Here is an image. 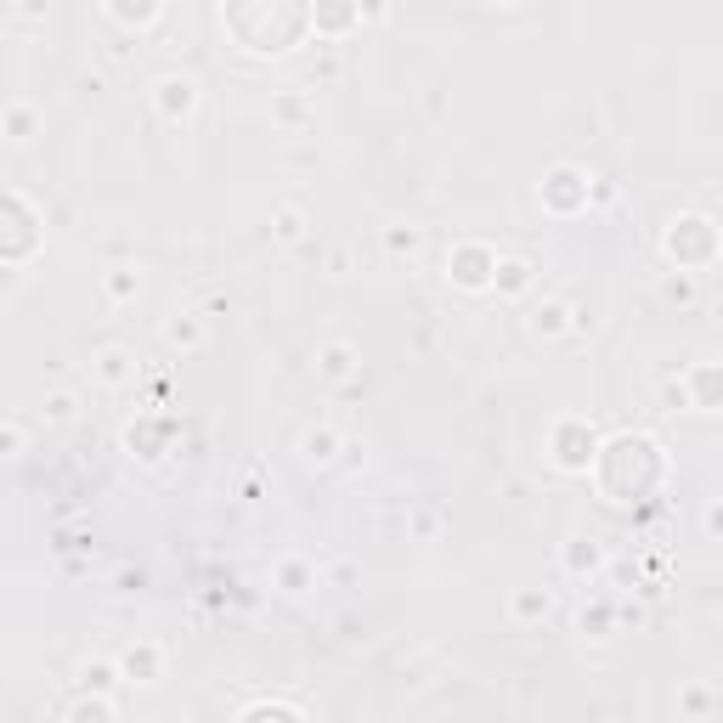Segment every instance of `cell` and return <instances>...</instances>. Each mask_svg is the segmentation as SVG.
I'll return each mask as SVG.
<instances>
[{
    "instance_id": "6da1fadb",
    "label": "cell",
    "mask_w": 723,
    "mask_h": 723,
    "mask_svg": "<svg viewBox=\"0 0 723 723\" xmlns=\"http://www.w3.org/2000/svg\"><path fill=\"white\" fill-rule=\"evenodd\" d=\"M221 23L237 34L249 57H288L311 34V12L300 7H226Z\"/></svg>"
},
{
    "instance_id": "7a4b0ae2",
    "label": "cell",
    "mask_w": 723,
    "mask_h": 723,
    "mask_svg": "<svg viewBox=\"0 0 723 723\" xmlns=\"http://www.w3.org/2000/svg\"><path fill=\"white\" fill-rule=\"evenodd\" d=\"M40 249H45V215L29 204L23 187H7V199H0V261L18 272Z\"/></svg>"
},
{
    "instance_id": "3957f363",
    "label": "cell",
    "mask_w": 723,
    "mask_h": 723,
    "mask_svg": "<svg viewBox=\"0 0 723 723\" xmlns=\"http://www.w3.org/2000/svg\"><path fill=\"white\" fill-rule=\"evenodd\" d=\"M661 249H667V261H672V272H706L712 261H717V221L712 215H672L667 221V232H661Z\"/></svg>"
},
{
    "instance_id": "277c9868",
    "label": "cell",
    "mask_w": 723,
    "mask_h": 723,
    "mask_svg": "<svg viewBox=\"0 0 723 723\" xmlns=\"http://www.w3.org/2000/svg\"><path fill=\"white\" fill-rule=\"evenodd\" d=\"M549 464L565 469V475H588L599 464V429L583 413L554 418V429H549Z\"/></svg>"
},
{
    "instance_id": "5b68a950",
    "label": "cell",
    "mask_w": 723,
    "mask_h": 723,
    "mask_svg": "<svg viewBox=\"0 0 723 723\" xmlns=\"http://www.w3.org/2000/svg\"><path fill=\"white\" fill-rule=\"evenodd\" d=\"M498 249L492 244H475V237H464V244L447 249V283L464 288V295H487V288L498 283Z\"/></svg>"
},
{
    "instance_id": "8992f818",
    "label": "cell",
    "mask_w": 723,
    "mask_h": 723,
    "mask_svg": "<svg viewBox=\"0 0 723 723\" xmlns=\"http://www.w3.org/2000/svg\"><path fill=\"white\" fill-rule=\"evenodd\" d=\"M199 103H204L199 74H159L153 79V114L164 125H187L192 114H199Z\"/></svg>"
},
{
    "instance_id": "52a82bcc",
    "label": "cell",
    "mask_w": 723,
    "mask_h": 723,
    "mask_svg": "<svg viewBox=\"0 0 723 723\" xmlns=\"http://www.w3.org/2000/svg\"><path fill=\"white\" fill-rule=\"evenodd\" d=\"M588 192H594V176H583L576 164H554L543 176V210L549 215H583L588 210Z\"/></svg>"
},
{
    "instance_id": "ba28073f",
    "label": "cell",
    "mask_w": 723,
    "mask_h": 723,
    "mask_svg": "<svg viewBox=\"0 0 723 723\" xmlns=\"http://www.w3.org/2000/svg\"><path fill=\"white\" fill-rule=\"evenodd\" d=\"M119 672H125V684H159L164 679V650L153 639H136L130 650H119Z\"/></svg>"
},
{
    "instance_id": "9c48e42d",
    "label": "cell",
    "mask_w": 723,
    "mask_h": 723,
    "mask_svg": "<svg viewBox=\"0 0 723 723\" xmlns=\"http://www.w3.org/2000/svg\"><path fill=\"white\" fill-rule=\"evenodd\" d=\"M684 391H690L695 413H717L723 407V362H695L684 373Z\"/></svg>"
},
{
    "instance_id": "30bf717a",
    "label": "cell",
    "mask_w": 723,
    "mask_h": 723,
    "mask_svg": "<svg viewBox=\"0 0 723 723\" xmlns=\"http://www.w3.org/2000/svg\"><path fill=\"white\" fill-rule=\"evenodd\" d=\"M91 379L103 384V391H125V384H136V357L125 345H103L91 357Z\"/></svg>"
},
{
    "instance_id": "8fae6325",
    "label": "cell",
    "mask_w": 723,
    "mask_h": 723,
    "mask_svg": "<svg viewBox=\"0 0 723 723\" xmlns=\"http://www.w3.org/2000/svg\"><path fill=\"white\" fill-rule=\"evenodd\" d=\"M159 340H164L170 351H199V345L210 340V322H204L199 311H176V317H164Z\"/></svg>"
},
{
    "instance_id": "7c38bea8",
    "label": "cell",
    "mask_w": 723,
    "mask_h": 723,
    "mask_svg": "<svg viewBox=\"0 0 723 723\" xmlns=\"http://www.w3.org/2000/svg\"><path fill=\"white\" fill-rule=\"evenodd\" d=\"M340 453H345V442H340V429H333V424H311V429H300V458H306L311 469H328Z\"/></svg>"
},
{
    "instance_id": "4fadbf2b",
    "label": "cell",
    "mask_w": 723,
    "mask_h": 723,
    "mask_svg": "<svg viewBox=\"0 0 723 723\" xmlns=\"http://www.w3.org/2000/svg\"><path fill=\"white\" fill-rule=\"evenodd\" d=\"M40 130V108L29 103V96H12L7 108H0V136L12 141V148H23V141Z\"/></svg>"
},
{
    "instance_id": "5bb4252c",
    "label": "cell",
    "mask_w": 723,
    "mask_h": 723,
    "mask_svg": "<svg viewBox=\"0 0 723 723\" xmlns=\"http://www.w3.org/2000/svg\"><path fill=\"white\" fill-rule=\"evenodd\" d=\"M571 322H576V306L571 300H543V306H532V328L538 340H560V333H571Z\"/></svg>"
},
{
    "instance_id": "9a60e30c",
    "label": "cell",
    "mask_w": 723,
    "mask_h": 723,
    "mask_svg": "<svg viewBox=\"0 0 723 723\" xmlns=\"http://www.w3.org/2000/svg\"><path fill=\"white\" fill-rule=\"evenodd\" d=\"M492 288H498L503 300H520L525 288H532V261H525V255H503V261H498V283H492Z\"/></svg>"
},
{
    "instance_id": "2e32d148",
    "label": "cell",
    "mask_w": 723,
    "mask_h": 723,
    "mask_svg": "<svg viewBox=\"0 0 723 723\" xmlns=\"http://www.w3.org/2000/svg\"><path fill=\"white\" fill-rule=\"evenodd\" d=\"M549 610H554L549 588H514V594H509V616L520 621V628H532V621H543Z\"/></svg>"
},
{
    "instance_id": "e0dca14e",
    "label": "cell",
    "mask_w": 723,
    "mask_h": 723,
    "mask_svg": "<svg viewBox=\"0 0 723 723\" xmlns=\"http://www.w3.org/2000/svg\"><path fill=\"white\" fill-rule=\"evenodd\" d=\"M317 373H322V379H351V373H357V345H345V340L317 345Z\"/></svg>"
},
{
    "instance_id": "ac0fdd59",
    "label": "cell",
    "mask_w": 723,
    "mask_h": 723,
    "mask_svg": "<svg viewBox=\"0 0 723 723\" xmlns=\"http://www.w3.org/2000/svg\"><path fill=\"white\" fill-rule=\"evenodd\" d=\"M103 18H108V23H125V29H148V23H159V18H164V7H159V0H141V7H125V0H108V7H103Z\"/></svg>"
},
{
    "instance_id": "d6986e66",
    "label": "cell",
    "mask_w": 723,
    "mask_h": 723,
    "mask_svg": "<svg viewBox=\"0 0 723 723\" xmlns=\"http://www.w3.org/2000/svg\"><path fill=\"white\" fill-rule=\"evenodd\" d=\"M119 679H125L119 661H85L79 667V695H114Z\"/></svg>"
},
{
    "instance_id": "ffe728a7",
    "label": "cell",
    "mask_w": 723,
    "mask_h": 723,
    "mask_svg": "<svg viewBox=\"0 0 723 723\" xmlns=\"http://www.w3.org/2000/svg\"><path fill=\"white\" fill-rule=\"evenodd\" d=\"M63 723H114V701L108 695H74Z\"/></svg>"
},
{
    "instance_id": "44dd1931",
    "label": "cell",
    "mask_w": 723,
    "mask_h": 723,
    "mask_svg": "<svg viewBox=\"0 0 723 723\" xmlns=\"http://www.w3.org/2000/svg\"><path fill=\"white\" fill-rule=\"evenodd\" d=\"M357 23H362L357 7H340V12L317 7V12H311V34H345V29H357Z\"/></svg>"
},
{
    "instance_id": "7402d4cb",
    "label": "cell",
    "mask_w": 723,
    "mask_h": 723,
    "mask_svg": "<svg viewBox=\"0 0 723 723\" xmlns=\"http://www.w3.org/2000/svg\"><path fill=\"white\" fill-rule=\"evenodd\" d=\"M272 119H277V125H288V130H295V125H306V119H311L306 96H300V91H283V96H272Z\"/></svg>"
},
{
    "instance_id": "603a6c76",
    "label": "cell",
    "mask_w": 723,
    "mask_h": 723,
    "mask_svg": "<svg viewBox=\"0 0 723 723\" xmlns=\"http://www.w3.org/2000/svg\"><path fill=\"white\" fill-rule=\"evenodd\" d=\"M277 588H283V594H306V588H317V571H311L306 560H283V565H277Z\"/></svg>"
},
{
    "instance_id": "cb8c5ba5",
    "label": "cell",
    "mask_w": 723,
    "mask_h": 723,
    "mask_svg": "<svg viewBox=\"0 0 723 723\" xmlns=\"http://www.w3.org/2000/svg\"><path fill=\"white\" fill-rule=\"evenodd\" d=\"M40 418H45V424H74V418H79V396H74V391H52V396L40 402Z\"/></svg>"
},
{
    "instance_id": "d4e9b609",
    "label": "cell",
    "mask_w": 723,
    "mask_h": 723,
    "mask_svg": "<svg viewBox=\"0 0 723 723\" xmlns=\"http://www.w3.org/2000/svg\"><path fill=\"white\" fill-rule=\"evenodd\" d=\"M599 565H605V549H599V543H583V538L565 543V571L583 576V571H599Z\"/></svg>"
},
{
    "instance_id": "484cf974",
    "label": "cell",
    "mask_w": 723,
    "mask_h": 723,
    "mask_svg": "<svg viewBox=\"0 0 723 723\" xmlns=\"http://www.w3.org/2000/svg\"><path fill=\"white\" fill-rule=\"evenodd\" d=\"M661 300L695 306V277H690V272H667V277H661Z\"/></svg>"
},
{
    "instance_id": "4316f807",
    "label": "cell",
    "mask_w": 723,
    "mask_h": 723,
    "mask_svg": "<svg viewBox=\"0 0 723 723\" xmlns=\"http://www.w3.org/2000/svg\"><path fill=\"white\" fill-rule=\"evenodd\" d=\"M103 295H108L114 306H125V300L141 295V277H136V272H108V277H103Z\"/></svg>"
},
{
    "instance_id": "83f0119b",
    "label": "cell",
    "mask_w": 723,
    "mask_h": 723,
    "mask_svg": "<svg viewBox=\"0 0 723 723\" xmlns=\"http://www.w3.org/2000/svg\"><path fill=\"white\" fill-rule=\"evenodd\" d=\"M237 723H306V717H300L295 706H272V701H261V706H249Z\"/></svg>"
},
{
    "instance_id": "f1b7e54d",
    "label": "cell",
    "mask_w": 723,
    "mask_h": 723,
    "mask_svg": "<svg viewBox=\"0 0 723 723\" xmlns=\"http://www.w3.org/2000/svg\"><path fill=\"white\" fill-rule=\"evenodd\" d=\"M384 244H391V255H413V249L424 244V232H418V226H407V232L391 226V232H384Z\"/></svg>"
},
{
    "instance_id": "f546056e",
    "label": "cell",
    "mask_w": 723,
    "mask_h": 723,
    "mask_svg": "<svg viewBox=\"0 0 723 723\" xmlns=\"http://www.w3.org/2000/svg\"><path fill=\"white\" fill-rule=\"evenodd\" d=\"M272 226H277L283 244H295V237L306 232V210H277V221H272Z\"/></svg>"
},
{
    "instance_id": "4dcf8cb0",
    "label": "cell",
    "mask_w": 723,
    "mask_h": 723,
    "mask_svg": "<svg viewBox=\"0 0 723 723\" xmlns=\"http://www.w3.org/2000/svg\"><path fill=\"white\" fill-rule=\"evenodd\" d=\"M661 402H667V413H695V407H690V391H684V379L661 384Z\"/></svg>"
},
{
    "instance_id": "1f68e13d",
    "label": "cell",
    "mask_w": 723,
    "mask_h": 723,
    "mask_svg": "<svg viewBox=\"0 0 723 723\" xmlns=\"http://www.w3.org/2000/svg\"><path fill=\"white\" fill-rule=\"evenodd\" d=\"M7 458H23V418H7Z\"/></svg>"
},
{
    "instance_id": "d6a6232c",
    "label": "cell",
    "mask_w": 723,
    "mask_h": 723,
    "mask_svg": "<svg viewBox=\"0 0 723 723\" xmlns=\"http://www.w3.org/2000/svg\"><path fill=\"white\" fill-rule=\"evenodd\" d=\"M684 712H706V690H684Z\"/></svg>"
},
{
    "instance_id": "836d02e7",
    "label": "cell",
    "mask_w": 723,
    "mask_h": 723,
    "mask_svg": "<svg viewBox=\"0 0 723 723\" xmlns=\"http://www.w3.org/2000/svg\"><path fill=\"white\" fill-rule=\"evenodd\" d=\"M706 532H723V509H706Z\"/></svg>"
},
{
    "instance_id": "e575fe53",
    "label": "cell",
    "mask_w": 723,
    "mask_h": 723,
    "mask_svg": "<svg viewBox=\"0 0 723 723\" xmlns=\"http://www.w3.org/2000/svg\"><path fill=\"white\" fill-rule=\"evenodd\" d=\"M176 723H199V717H176Z\"/></svg>"
}]
</instances>
